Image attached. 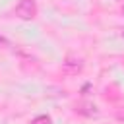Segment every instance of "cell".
Returning <instances> with one entry per match:
<instances>
[{"instance_id": "cell-1", "label": "cell", "mask_w": 124, "mask_h": 124, "mask_svg": "<svg viewBox=\"0 0 124 124\" xmlns=\"http://www.w3.org/2000/svg\"><path fill=\"white\" fill-rule=\"evenodd\" d=\"M16 16L19 19H25V21L33 19L37 16V4H35V0H19L17 6H16Z\"/></svg>"}, {"instance_id": "cell-2", "label": "cell", "mask_w": 124, "mask_h": 124, "mask_svg": "<svg viewBox=\"0 0 124 124\" xmlns=\"http://www.w3.org/2000/svg\"><path fill=\"white\" fill-rule=\"evenodd\" d=\"M31 124H52V120H50V116H46V114H39V116H35V118L31 120Z\"/></svg>"}, {"instance_id": "cell-3", "label": "cell", "mask_w": 124, "mask_h": 124, "mask_svg": "<svg viewBox=\"0 0 124 124\" xmlns=\"http://www.w3.org/2000/svg\"><path fill=\"white\" fill-rule=\"evenodd\" d=\"M122 14H124V6H122Z\"/></svg>"}]
</instances>
